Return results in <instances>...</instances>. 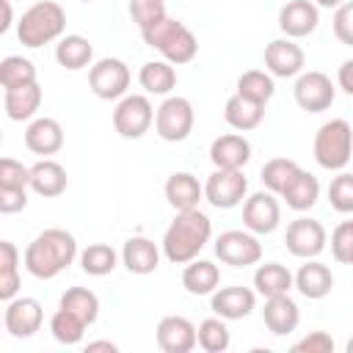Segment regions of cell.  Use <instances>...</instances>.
Masks as SVG:
<instances>
[{"mask_svg": "<svg viewBox=\"0 0 353 353\" xmlns=\"http://www.w3.org/2000/svg\"><path fill=\"white\" fill-rule=\"evenodd\" d=\"M77 256V240L72 232L66 229H44L39 232L28 248H25V268L30 276L36 279H55L58 273H63Z\"/></svg>", "mask_w": 353, "mask_h": 353, "instance_id": "cell-1", "label": "cell"}, {"mask_svg": "<svg viewBox=\"0 0 353 353\" xmlns=\"http://www.w3.org/2000/svg\"><path fill=\"white\" fill-rule=\"evenodd\" d=\"M212 237V221L207 212L196 210H182L176 212V218L168 223L165 234H163V254L168 262L174 265H188L190 259H196L201 254V248L210 243Z\"/></svg>", "mask_w": 353, "mask_h": 353, "instance_id": "cell-2", "label": "cell"}, {"mask_svg": "<svg viewBox=\"0 0 353 353\" xmlns=\"http://www.w3.org/2000/svg\"><path fill=\"white\" fill-rule=\"evenodd\" d=\"M141 39L146 41V47L157 50L174 66L190 63L196 58V52H199V41H196L193 30L185 28L179 19H171V17H163L160 22L143 28Z\"/></svg>", "mask_w": 353, "mask_h": 353, "instance_id": "cell-3", "label": "cell"}, {"mask_svg": "<svg viewBox=\"0 0 353 353\" xmlns=\"http://www.w3.org/2000/svg\"><path fill=\"white\" fill-rule=\"evenodd\" d=\"M66 30V11L52 0L33 3L17 22V39L22 47H44L55 39H61Z\"/></svg>", "mask_w": 353, "mask_h": 353, "instance_id": "cell-4", "label": "cell"}, {"mask_svg": "<svg viewBox=\"0 0 353 353\" xmlns=\"http://www.w3.org/2000/svg\"><path fill=\"white\" fill-rule=\"evenodd\" d=\"M353 154V127L345 119H331L314 132V160L325 171H342Z\"/></svg>", "mask_w": 353, "mask_h": 353, "instance_id": "cell-5", "label": "cell"}, {"mask_svg": "<svg viewBox=\"0 0 353 353\" xmlns=\"http://www.w3.org/2000/svg\"><path fill=\"white\" fill-rule=\"evenodd\" d=\"M193 124H196V110L185 97H165V102L154 113V130L168 143L185 141L193 132Z\"/></svg>", "mask_w": 353, "mask_h": 353, "instance_id": "cell-6", "label": "cell"}, {"mask_svg": "<svg viewBox=\"0 0 353 353\" xmlns=\"http://www.w3.org/2000/svg\"><path fill=\"white\" fill-rule=\"evenodd\" d=\"M154 121V108L152 102L143 97V94H127L119 99L116 110H113V130L127 138V141H135V138H143L149 132Z\"/></svg>", "mask_w": 353, "mask_h": 353, "instance_id": "cell-7", "label": "cell"}, {"mask_svg": "<svg viewBox=\"0 0 353 353\" xmlns=\"http://www.w3.org/2000/svg\"><path fill=\"white\" fill-rule=\"evenodd\" d=\"M248 193V179L243 176V168H215L204 182V199L215 210H232L237 207Z\"/></svg>", "mask_w": 353, "mask_h": 353, "instance_id": "cell-8", "label": "cell"}, {"mask_svg": "<svg viewBox=\"0 0 353 353\" xmlns=\"http://www.w3.org/2000/svg\"><path fill=\"white\" fill-rule=\"evenodd\" d=\"M88 85L99 99H121L130 88V66L121 58H99L88 69Z\"/></svg>", "mask_w": 353, "mask_h": 353, "instance_id": "cell-9", "label": "cell"}, {"mask_svg": "<svg viewBox=\"0 0 353 353\" xmlns=\"http://www.w3.org/2000/svg\"><path fill=\"white\" fill-rule=\"evenodd\" d=\"M215 256L223 265L248 268V265H256L262 259V243L256 240L254 232L229 229V232H221V237L215 240Z\"/></svg>", "mask_w": 353, "mask_h": 353, "instance_id": "cell-10", "label": "cell"}, {"mask_svg": "<svg viewBox=\"0 0 353 353\" xmlns=\"http://www.w3.org/2000/svg\"><path fill=\"white\" fill-rule=\"evenodd\" d=\"M284 243H287V251L298 259H314L323 254L325 243H328V234H325V226L314 218H295L290 221L287 226V234H284Z\"/></svg>", "mask_w": 353, "mask_h": 353, "instance_id": "cell-11", "label": "cell"}, {"mask_svg": "<svg viewBox=\"0 0 353 353\" xmlns=\"http://www.w3.org/2000/svg\"><path fill=\"white\" fill-rule=\"evenodd\" d=\"M292 97H295V105L306 113H323L334 105V97H336V88L331 83L328 74L323 72H301L298 80H295V88H292Z\"/></svg>", "mask_w": 353, "mask_h": 353, "instance_id": "cell-12", "label": "cell"}, {"mask_svg": "<svg viewBox=\"0 0 353 353\" xmlns=\"http://www.w3.org/2000/svg\"><path fill=\"white\" fill-rule=\"evenodd\" d=\"M281 221V207L276 201V193L270 190H259L251 193L243 201V226L254 234H270L279 229Z\"/></svg>", "mask_w": 353, "mask_h": 353, "instance_id": "cell-13", "label": "cell"}, {"mask_svg": "<svg viewBox=\"0 0 353 353\" xmlns=\"http://www.w3.org/2000/svg\"><path fill=\"white\" fill-rule=\"evenodd\" d=\"M44 320V309L36 298H11L6 301V312H3V325L14 339H28L41 328Z\"/></svg>", "mask_w": 353, "mask_h": 353, "instance_id": "cell-14", "label": "cell"}, {"mask_svg": "<svg viewBox=\"0 0 353 353\" xmlns=\"http://www.w3.org/2000/svg\"><path fill=\"white\" fill-rule=\"evenodd\" d=\"M306 55L301 50V44H295V39H273L265 47V69L273 77H298L303 72Z\"/></svg>", "mask_w": 353, "mask_h": 353, "instance_id": "cell-15", "label": "cell"}, {"mask_svg": "<svg viewBox=\"0 0 353 353\" xmlns=\"http://www.w3.org/2000/svg\"><path fill=\"white\" fill-rule=\"evenodd\" d=\"M157 347L163 353H190L199 345L196 325L182 314H168L157 323Z\"/></svg>", "mask_w": 353, "mask_h": 353, "instance_id": "cell-16", "label": "cell"}, {"mask_svg": "<svg viewBox=\"0 0 353 353\" xmlns=\"http://www.w3.org/2000/svg\"><path fill=\"white\" fill-rule=\"evenodd\" d=\"M320 11L312 0H287L279 11V30L287 39H303L317 30Z\"/></svg>", "mask_w": 353, "mask_h": 353, "instance_id": "cell-17", "label": "cell"}, {"mask_svg": "<svg viewBox=\"0 0 353 353\" xmlns=\"http://www.w3.org/2000/svg\"><path fill=\"white\" fill-rule=\"evenodd\" d=\"M254 306H256V292L240 284L221 287L210 298V309L223 320H243L254 312Z\"/></svg>", "mask_w": 353, "mask_h": 353, "instance_id": "cell-18", "label": "cell"}, {"mask_svg": "<svg viewBox=\"0 0 353 353\" xmlns=\"http://www.w3.org/2000/svg\"><path fill=\"white\" fill-rule=\"evenodd\" d=\"M262 323L268 325V331L273 336H287L298 328L301 323V309L298 303L287 295H276V298H265V309H262Z\"/></svg>", "mask_w": 353, "mask_h": 353, "instance_id": "cell-19", "label": "cell"}, {"mask_svg": "<svg viewBox=\"0 0 353 353\" xmlns=\"http://www.w3.org/2000/svg\"><path fill=\"white\" fill-rule=\"evenodd\" d=\"M25 146L33 154H41V157L55 154L63 146V127L55 119H50V116L33 119L28 124V130H25Z\"/></svg>", "mask_w": 353, "mask_h": 353, "instance_id": "cell-20", "label": "cell"}, {"mask_svg": "<svg viewBox=\"0 0 353 353\" xmlns=\"http://www.w3.org/2000/svg\"><path fill=\"white\" fill-rule=\"evenodd\" d=\"M165 201L176 210V212H182V210H196L199 207V201L204 199V185L193 176V174H188V171H176V174H171L168 179H165Z\"/></svg>", "mask_w": 353, "mask_h": 353, "instance_id": "cell-21", "label": "cell"}, {"mask_svg": "<svg viewBox=\"0 0 353 353\" xmlns=\"http://www.w3.org/2000/svg\"><path fill=\"white\" fill-rule=\"evenodd\" d=\"M121 262H124V268H127L130 273H135V276H149V273H154V270L160 268V248H157L149 237L135 234V237H130V240L124 243V248H121Z\"/></svg>", "mask_w": 353, "mask_h": 353, "instance_id": "cell-22", "label": "cell"}, {"mask_svg": "<svg viewBox=\"0 0 353 353\" xmlns=\"http://www.w3.org/2000/svg\"><path fill=\"white\" fill-rule=\"evenodd\" d=\"M295 290L309 298V301H320L334 290V273L328 265L317 262V259H306V265L298 268L295 273Z\"/></svg>", "mask_w": 353, "mask_h": 353, "instance_id": "cell-23", "label": "cell"}, {"mask_svg": "<svg viewBox=\"0 0 353 353\" xmlns=\"http://www.w3.org/2000/svg\"><path fill=\"white\" fill-rule=\"evenodd\" d=\"M210 160L215 168H243L251 160V143L237 132H226L212 141Z\"/></svg>", "mask_w": 353, "mask_h": 353, "instance_id": "cell-24", "label": "cell"}, {"mask_svg": "<svg viewBox=\"0 0 353 353\" xmlns=\"http://www.w3.org/2000/svg\"><path fill=\"white\" fill-rule=\"evenodd\" d=\"M69 185V176H66V168L50 157L39 160L30 165V190L36 196H44V199H55L66 190Z\"/></svg>", "mask_w": 353, "mask_h": 353, "instance_id": "cell-25", "label": "cell"}, {"mask_svg": "<svg viewBox=\"0 0 353 353\" xmlns=\"http://www.w3.org/2000/svg\"><path fill=\"white\" fill-rule=\"evenodd\" d=\"M279 196L287 201L290 210H295V212H306V210H312V207L317 204V199H320V182H317L314 174L298 168L295 176L287 182V188H284Z\"/></svg>", "mask_w": 353, "mask_h": 353, "instance_id": "cell-26", "label": "cell"}, {"mask_svg": "<svg viewBox=\"0 0 353 353\" xmlns=\"http://www.w3.org/2000/svg\"><path fill=\"white\" fill-rule=\"evenodd\" d=\"M292 287H295V276L281 262H265V265H259L254 270V290L262 298L287 295Z\"/></svg>", "mask_w": 353, "mask_h": 353, "instance_id": "cell-27", "label": "cell"}, {"mask_svg": "<svg viewBox=\"0 0 353 353\" xmlns=\"http://www.w3.org/2000/svg\"><path fill=\"white\" fill-rule=\"evenodd\" d=\"M39 105H41V85L39 83L19 85V88H6V94H3V108H6V116L11 121L33 119Z\"/></svg>", "mask_w": 353, "mask_h": 353, "instance_id": "cell-28", "label": "cell"}, {"mask_svg": "<svg viewBox=\"0 0 353 353\" xmlns=\"http://www.w3.org/2000/svg\"><path fill=\"white\" fill-rule=\"evenodd\" d=\"M221 284V270L210 259H190L182 270V287L190 295H212Z\"/></svg>", "mask_w": 353, "mask_h": 353, "instance_id": "cell-29", "label": "cell"}, {"mask_svg": "<svg viewBox=\"0 0 353 353\" xmlns=\"http://www.w3.org/2000/svg\"><path fill=\"white\" fill-rule=\"evenodd\" d=\"M223 119H226V124H229L232 130H237V132H248V130H256V127L262 124V119H265V105L251 102V99L234 94V97L226 99Z\"/></svg>", "mask_w": 353, "mask_h": 353, "instance_id": "cell-30", "label": "cell"}, {"mask_svg": "<svg viewBox=\"0 0 353 353\" xmlns=\"http://www.w3.org/2000/svg\"><path fill=\"white\" fill-rule=\"evenodd\" d=\"M91 58H94V47L85 36L69 33V36H61L55 44V61L69 72H80L91 66Z\"/></svg>", "mask_w": 353, "mask_h": 353, "instance_id": "cell-31", "label": "cell"}, {"mask_svg": "<svg viewBox=\"0 0 353 353\" xmlns=\"http://www.w3.org/2000/svg\"><path fill=\"white\" fill-rule=\"evenodd\" d=\"M138 83H141V88H146V94H157V97L171 94V88L176 85L174 63H168L165 58L163 61H146L138 72Z\"/></svg>", "mask_w": 353, "mask_h": 353, "instance_id": "cell-32", "label": "cell"}, {"mask_svg": "<svg viewBox=\"0 0 353 353\" xmlns=\"http://www.w3.org/2000/svg\"><path fill=\"white\" fill-rule=\"evenodd\" d=\"M237 94L251 99V102H259V105H268L276 94V83H273V74L270 72H262V69H248L237 77Z\"/></svg>", "mask_w": 353, "mask_h": 353, "instance_id": "cell-33", "label": "cell"}, {"mask_svg": "<svg viewBox=\"0 0 353 353\" xmlns=\"http://www.w3.org/2000/svg\"><path fill=\"white\" fill-rule=\"evenodd\" d=\"M19 292V251L11 240H0V298L11 301Z\"/></svg>", "mask_w": 353, "mask_h": 353, "instance_id": "cell-34", "label": "cell"}, {"mask_svg": "<svg viewBox=\"0 0 353 353\" xmlns=\"http://www.w3.org/2000/svg\"><path fill=\"white\" fill-rule=\"evenodd\" d=\"M58 306H61V309H69L72 314H77L85 325L97 323V317H99V298H97V292H91V290H85V287H69V290L61 295Z\"/></svg>", "mask_w": 353, "mask_h": 353, "instance_id": "cell-35", "label": "cell"}, {"mask_svg": "<svg viewBox=\"0 0 353 353\" xmlns=\"http://www.w3.org/2000/svg\"><path fill=\"white\" fill-rule=\"evenodd\" d=\"M0 83L3 88H19L36 83V66L30 58L22 55H6L0 61Z\"/></svg>", "mask_w": 353, "mask_h": 353, "instance_id": "cell-36", "label": "cell"}, {"mask_svg": "<svg viewBox=\"0 0 353 353\" xmlns=\"http://www.w3.org/2000/svg\"><path fill=\"white\" fill-rule=\"evenodd\" d=\"M116 265H119V254L108 243H91L80 254V268L88 276H108L116 270Z\"/></svg>", "mask_w": 353, "mask_h": 353, "instance_id": "cell-37", "label": "cell"}, {"mask_svg": "<svg viewBox=\"0 0 353 353\" xmlns=\"http://www.w3.org/2000/svg\"><path fill=\"white\" fill-rule=\"evenodd\" d=\"M199 347L207 350V353H223L229 345H232V334L226 328V320L223 317H207L199 323Z\"/></svg>", "mask_w": 353, "mask_h": 353, "instance_id": "cell-38", "label": "cell"}, {"mask_svg": "<svg viewBox=\"0 0 353 353\" xmlns=\"http://www.w3.org/2000/svg\"><path fill=\"white\" fill-rule=\"evenodd\" d=\"M298 168H301V165H298L295 160H290V157H273V160H268V163L262 165L259 179H262V185H265L270 193H281V190L287 188V182L295 176Z\"/></svg>", "mask_w": 353, "mask_h": 353, "instance_id": "cell-39", "label": "cell"}, {"mask_svg": "<svg viewBox=\"0 0 353 353\" xmlns=\"http://www.w3.org/2000/svg\"><path fill=\"white\" fill-rule=\"evenodd\" d=\"M85 328H88V325H85L77 314H72L69 309H61V306H58V312L50 317V331H52V336H55L61 345H77V342L83 339Z\"/></svg>", "mask_w": 353, "mask_h": 353, "instance_id": "cell-40", "label": "cell"}, {"mask_svg": "<svg viewBox=\"0 0 353 353\" xmlns=\"http://www.w3.org/2000/svg\"><path fill=\"white\" fill-rule=\"evenodd\" d=\"M328 201L336 212H353V174L339 171L331 182H328Z\"/></svg>", "mask_w": 353, "mask_h": 353, "instance_id": "cell-41", "label": "cell"}, {"mask_svg": "<svg viewBox=\"0 0 353 353\" xmlns=\"http://www.w3.org/2000/svg\"><path fill=\"white\" fill-rule=\"evenodd\" d=\"M0 188L28 190L30 188V168L14 157H0Z\"/></svg>", "mask_w": 353, "mask_h": 353, "instance_id": "cell-42", "label": "cell"}, {"mask_svg": "<svg viewBox=\"0 0 353 353\" xmlns=\"http://www.w3.org/2000/svg\"><path fill=\"white\" fill-rule=\"evenodd\" d=\"M127 11H130L132 22L138 25V30H143L165 17V0H130Z\"/></svg>", "mask_w": 353, "mask_h": 353, "instance_id": "cell-43", "label": "cell"}, {"mask_svg": "<svg viewBox=\"0 0 353 353\" xmlns=\"http://www.w3.org/2000/svg\"><path fill=\"white\" fill-rule=\"evenodd\" d=\"M331 254L339 265H353V221H342L331 232Z\"/></svg>", "mask_w": 353, "mask_h": 353, "instance_id": "cell-44", "label": "cell"}, {"mask_svg": "<svg viewBox=\"0 0 353 353\" xmlns=\"http://www.w3.org/2000/svg\"><path fill=\"white\" fill-rule=\"evenodd\" d=\"M334 36L353 47V0H345L336 11H334Z\"/></svg>", "mask_w": 353, "mask_h": 353, "instance_id": "cell-45", "label": "cell"}, {"mask_svg": "<svg viewBox=\"0 0 353 353\" xmlns=\"http://www.w3.org/2000/svg\"><path fill=\"white\" fill-rule=\"evenodd\" d=\"M292 353H334V339L325 331H312L292 345Z\"/></svg>", "mask_w": 353, "mask_h": 353, "instance_id": "cell-46", "label": "cell"}, {"mask_svg": "<svg viewBox=\"0 0 353 353\" xmlns=\"http://www.w3.org/2000/svg\"><path fill=\"white\" fill-rule=\"evenodd\" d=\"M28 207V190H8L0 188V212L3 215H14L19 210Z\"/></svg>", "mask_w": 353, "mask_h": 353, "instance_id": "cell-47", "label": "cell"}, {"mask_svg": "<svg viewBox=\"0 0 353 353\" xmlns=\"http://www.w3.org/2000/svg\"><path fill=\"white\" fill-rule=\"evenodd\" d=\"M336 80H339V88H342L345 94H350V97H353V58H347V61L339 66Z\"/></svg>", "mask_w": 353, "mask_h": 353, "instance_id": "cell-48", "label": "cell"}, {"mask_svg": "<svg viewBox=\"0 0 353 353\" xmlns=\"http://www.w3.org/2000/svg\"><path fill=\"white\" fill-rule=\"evenodd\" d=\"M85 350H110V353H116V350H119V345H116V342H110V339H97V342H88V345H85Z\"/></svg>", "mask_w": 353, "mask_h": 353, "instance_id": "cell-49", "label": "cell"}, {"mask_svg": "<svg viewBox=\"0 0 353 353\" xmlns=\"http://www.w3.org/2000/svg\"><path fill=\"white\" fill-rule=\"evenodd\" d=\"M3 8H6V17L0 22V33H8V28H11V0H3Z\"/></svg>", "mask_w": 353, "mask_h": 353, "instance_id": "cell-50", "label": "cell"}, {"mask_svg": "<svg viewBox=\"0 0 353 353\" xmlns=\"http://www.w3.org/2000/svg\"><path fill=\"white\" fill-rule=\"evenodd\" d=\"M317 8H339L345 0H312Z\"/></svg>", "mask_w": 353, "mask_h": 353, "instance_id": "cell-51", "label": "cell"}, {"mask_svg": "<svg viewBox=\"0 0 353 353\" xmlns=\"http://www.w3.org/2000/svg\"><path fill=\"white\" fill-rule=\"evenodd\" d=\"M345 350H347V353H353V336L347 339V345H345Z\"/></svg>", "mask_w": 353, "mask_h": 353, "instance_id": "cell-52", "label": "cell"}, {"mask_svg": "<svg viewBox=\"0 0 353 353\" xmlns=\"http://www.w3.org/2000/svg\"><path fill=\"white\" fill-rule=\"evenodd\" d=\"M83 3H91V0H83Z\"/></svg>", "mask_w": 353, "mask_h": 353, "instance_id": "cell-53", "label": "cell"}]
</instances>
